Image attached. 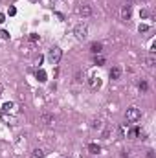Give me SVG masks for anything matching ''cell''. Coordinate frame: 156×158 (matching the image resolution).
Returning <instances> with one entry per match:
<instances>
[{
    "label": "cell",
    "mask_w": 156,
    "mask_h": 158,
    "mask_svg": "<svg viewBox=\"0 0 156 158\" xmlns=\"http://www.w3.org/2000/svg\"><path fill=\"white\" fill-rule=\"evenodd\" d=\"M61 57H62V50L59 46H51L48 50V61H50V65H59Z\"/></svg>",
    "instance_id": "cell-1"
},
{
    "label": "cell",
    "mask_w": 156,
    "mask_h": 158,
    "mask_svg": "<svg viewBox=\"0 0 156 158\" xmlns=\"http://www.w3.org/2000/svg\"><path fill=\"white\" fill-rule=\"evenodd\" d=\"M140 118H141V110H140L138 107H129V109H127V112H125V120L130 121V123L138 121Z\"/></svg>",
    "instance_id": "cell-2"
},
{
    "label": "cell",
    "mask_w": 156,
    "mask_h": 158,
    "mask_svg": "<svg viewBox=\"0 0 156 158\" xmlns=\"http://www.w3.org/2000/svg\"><path fill=\"white\" fill-rule=\"evenodd\" d=\"M74 35H75L79 40H85L86 35H88V28H86V24H77L75 29H74Z\"/></svg>",
    "instance_id": "cell-3"
},
{
    "label": "cell",
    "mask_w": 156,
    "mask_h": 158,
    "mask_svg": "<svg viewBox=\"0 0 156 158\" xmlns=\"http://www.w3.org/2000/svg\"><path fill=\"white\" fill-rule=\"evenodd\" d=\"M130 17H132V6H129V4H125L123 7H121V20H130Z\"/></svg>",
    "instance_id": "cell-4"
},
{
    "label": "cell",
    "mask_w": 156,
    "mask_h": 158,
    "mask_svg": "<svg viewBox=\"0 0 156 158\" xmlns=\"http://www.w3.org/2000/svg\"><path fill=\"white\" fill-rule=\"evenodd\" d=\"M88 85H90V88H92V90H99L103 83H101V79H99L97 76H92V77L88 79Z\"/></svg>",
    "instance_id": "cell-5"
},
{
    "label": "cell",
    "mask_w": 156,
    "mask_h": 158,
    "mask_svg": "<svg viewBox=\"0 0 156 158\" xmlns=\"http://www.w3.org/2000/svg\"><path fill=\"white\" fill-rule=\"evenodd\" d=\"M119 76H121V68L119 66H114L110 72H108V77L112 79V81H116V79H119Z\"/></svg>",
    "instance_id": "cell-6"
},
{
    "label": "cell",
    "mask_w": 156,
    "mask_h": 158,
    "mask_svg": "<svg viewBox=\"0 0 156 158\" xmlns=\"http://www.w3.org/2000/svg\"><path fill=\"white\" fill-rule=\"evenodd\" d=\"M88 153H90V154H99V153H101V145L96 143V142L88 143Z\"/></svg>",
    "instance_id": "cell-7"
},
{
    "label": "cell",
    "mask_w": 156,
    "mask_h": 158,
    "mask_svg": "<svg viewBox=\"0 0 156 158\" xmlns=\"http://www.w3.org/2000/svg\"><path fill=\"white\" fill-rule=\"evenodd\" d=\"M90 51H92L94 55H99L101 51H103V44L101 43H92L90 44Z\"/></svg>",
    "instance_id": "cell-8"
},
{
    "label": "cell",
    "mask_w": 156,
    "mask_h": 158,
    "mask_svg": "<svg viewBox=\"0 0 156 158\" xmlns=\"http://www.w3.org/2000/svg\"><path fill=\"white\" fill-rule=\"evenodd\" d=\"M35 77L39 79V83H46V79H48V73H46L42 68H39V70L35 72Z\"/></svg>",
    "instance_id": "cell-9"
},
{
    "label": "cell",
    "mask_w": 156,
    "mask_h": 158,
    "mask_svg": "<svg viewBox=\"0 0 156 158\" xmlns=\"http://www.w3.org/2000/svg\"><path fill=\"white\" fill-rule=\"evenodd\" d=\"M79 15H81V17H90V15H92V7H90L88 4H85L83 7H79Z\"/></svg>",
    "instance_id": "cell-10"
},
{
    "label": "cell",
    "mask_w": 156,
    "mask_h": 158,
    "mask_svg": "<svg viewBox=\"0 0 156 158\" xmlns=\"http://www.w3.org/2000/svg\"><path fill=\"white\" fill-rule=\"evenodd\" d=\"M140 134H141V129H140V127H132V129L129 131V134H127V136H129L130 140H136Z\"/></svg>",
    "instance_id": "cell-11"
},
{
    "label": "cell",
    "mask_w": 156,
    "mask_h": 158,
    "mask_svg": "<svg viewBox=\"0 0 156 158\" xmlns=\"http://www.w3.org/2000/svg\"><path fill=\"white\" fill-rule=\"evenodd\" d=\"M40 121H42L44 125H51V123H53V116H51V114H42V116H40Z\"/></svg>",
    "instance_id": "cell-12"
},
{
    "label": "cell",
    "mask_w": 156,
    "mask_h": 158,
    "mask_svg": "<svg viewBox=\"0 0 156 158\" xmlns=\"http://www.w3.org/2000/svg\"><path fill=\"white\" fill-rule=\"evenodd\" d=\"M145 62H147V66H149V68H152V66H154V62H156V57H154V54H149V57L145 59Z\"/></svg>",
    "instance_id": "cell-13"
},
{
    "label": "cell",
    "mask_w": 156,
    "mask_h": 158,
    "mask_svg": "<svg viewBox=\"0 0 156 158\" xmlns=\"http://www.w3.org/2000/svg\"><path fill=\"white\" fill-rule=\"evenodd\" d=\"M94 65H97V66H103V65H105V59H103L101 55H96V57H94Z\"/></svg>",
    "instance_id": "cell-14"
},
{
    "label": "cell",
    "mask_w": 156,
    "mask_h": 158,
    "mask_svg": "<svg viewBox=\"0 0 156 158\" xmlns=\"http://www.w3.org/2000/svg\"><path fill=\"white\" fill-rule=\"evenodd\" d=\"M33 158H44V151L42 149H35L33 151Z\"/></svg>",
    "instance_id": "cell-15"
},
{
    "label": "cell",
    "mask_w": 156,
    "mask_h": 158,
    "mask_svg": "<svg viewBox=\"0 0 156 158\" xmlns=\"http://www.w3.org/2000/svg\"><path fill=\"white\" fill-rule=\"evenodd\" d=\"M75 81H77V83H83V81H85V72H77V73H75Z\"/></svg>",
    "instance_id": "cell-16"
},
{
    "label": "cell",
    "mask_w": 156,
    "mask_h": 158,
    "mask_svg": "<svg viewBox=\"0 0 156 158\" xmlns=\"http://www.w3.org/2000/svg\"><path fill=\"white\" fill-rule=\"evenodd\" d=\"M147 90H149L147 81H141V83H140V92H147Z\"/></svg>",
    "instance_id": "cell-17"
},
{
    "label": "cell",
    "mask_w": 156,
    "mask_h": 158,
    "mask_svg": "<svg viewBox=\"0 0 156 158\" xmlns=\"http://www.w3.org/2000/svg\"><path fill=\"white\" fill-rule=\"evenodd\" d=\"M138 31H140V33H145V31H149V26L147 24H140L138 26Z\"/></svg>",
    "instance_id": "cell-18"
},
{
    "label": "cell",
    "mask_w": 156,
    "mask_h": 158,
    "mask_svg": "<svg viewBox=\"0 0 156 158\" xmlns=\"http://www.w3.org/2000/svg\"><path fill=\"white\" fill-rule=\"evenodd\" d=\"M0 37H2L4 40H7V39H9V31H6V29H2V31H0Z\"/></svg>",
    "instance_id": "cell-19"
},
{
    "label": "cell",
    "mask_w": 156,
    "mask_h": 158,
    "mask_svg": "<svg viewBox=\"0 0 156 158\" xmlns=\"http://www.w3.org/2000/svg\"><path fill=\"white\" fill-rule=\"evenodd\" d=\"M39 39H40V37H39L37 33H29V40H31V43H37Z\"/></svg>",
    "instance_id": "cell-20"
},
{
    "label": "cell",
    "mask_w": 156,
    "mask_h": 158,
    "mask_svg": "<svg viewBox=\"0 0 156 158\" xmlns=\"http://www.w3.org/2000/svg\"><path fill=\"white\" fill-rule=\"evenodd\" d=\"M7 15H9V17H15V15H17V9H15V7L11 6V7L7 9Z\"/></svg>",
    "instance_id": "cell-21"
},
{
    "label": "cell",
    "mask_w": 156,
    "mask_h": 158,
    "mask_svg": "<svg viewBox=\"0 0 156 158\" xmlns=\"http://www.w3.org/2000/svg\"><path fill=\"white\" fill-rule=\"evenodd\" d=\"M140 17H141V18H149V11H147V9H141V11H140Z\"/></svg>",
    "instance_id": "cell-22"
},
{
    "label": "cell",
    "mask_w": 156,
    "mask_h": 158,
    "mask_svg": "<svg viewBox=\"0 0 156 158\" xmlns=\"http://www.w3.org/2000/svg\"><path fill=\"white\" fill-rule=\"evenodd\" d=\"M2 109L9 112V110H11V109H13V103H4V107H2Z\"/></svg>",
    "instance_id": "cell-23"
},
{
    "label": "cell",
    "mask_w": 156,
    "mask_h": 158,
    "mask_svg": "<svg viewBox=\"0 0 156 158\" xmlns=\"http://www.w3.org/2000/svg\"><path fill=\"white\" fill-rule=\"evenodd\" d=\"M4 22H6V15L0 13V24H4Z\"/></svg>",
    "instance_id": "cell-24"
},
{
    "label": "cell",
    "mask_w": 156,
    "mask_h": 158,
    "mask_svg": "<svg viewBox=\"0 0 156 158\" xmlns=\"http://www.w3.org/2000/svg\"><path fill=\"white\" fill-rule=\"evenodd\" d=\"M99 125H101V121L97 120V121H94V123H92V127H94V129H96V127H99Z\"/></svg>",
    "instance_id": "cell-25"
},
{
    "label": "cell",
    "mask_w": 156,
    "mask_h": 158,
    "mask_svg": "<svg viewBox=\"0 0 156 158\" xmlns=\"http://www.w3.org/2000/svg\"><path fill=\"white\" fill-rule=\"evenodd\" d=\"M147 158H154V151H147Z\"/></svg>",
    "instance_id": "cell-26"
},
{
    "label": "cell",
    "mask_w": 156,
    "mask_h": 158,
    "mask_svg": "<svg viewBox=\"0 0 156 158\" xmlns=\"http://www.w3.org/2000/svg\"><path fill=\"white\" fill-rule=\"evenodd\" d=\"M127 2H134V0H127Z\"/></svg>",
    "instance_id": "cell-27"
}]
</instances>
